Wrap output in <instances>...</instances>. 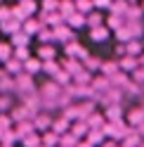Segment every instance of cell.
Wrapping results in <instances>:
<instances>
[{"mask_svg": "<svg viewBox=\"0 0 144 147\" xmlns=\"http://www.w3.org/2000/svg\"><path fill=\"white\" fill-rule=\"evenodd\" d=\"M10 14V10H0V19H3V17H7Z\"/></svg>", "mask_w": 144, "mask_h": 147, "instance_id": "9", "label": "cell"}, {"mask_svg": "<svg viewBox=\"0 0 144 147\" xmlns=\"http://www.w3.org/2000/svg\"><path fill=\"white\" fill-rule=\"evenodd\" d=\"M87 24L95 26V29H97V26H102V14H90L87 17Z\"/></svg>", "mask_w": 144, "mask_h": 147, "instance_id": "3", "label": "cell"}, {"mask_svg": "<svg viewBox=\"0 0 144 147\" xmlns=\"http://www.w3.org/2000/svg\"><path fill=\"white\" fill-rule=\"evenodd\" d=\"M3 55H5V57L10 55V48H7V45H0V57H3Z\"/></svg>", "mask_w": 144, "mask_h": 147, "instance_id": "8", "label": "cell"}, {"mask_svg": "<svg viewBox=\"0 0 144 147\" xmlns=\"http://www.w3.org/2000/svg\"><path fill=\"white\" fill-rule=\"evenodd\" d=\"M71 24H73V26H83L85 24V17L83 14H71Z\"/></svg>", "mask_w": 144, "mask_h": 147, "instance_id": "5", "label": "cell"}, {"mask_svg": "<svg viewBox=\"0 0 144 147\" xmlns=\"http://www.w3.org/2000/svg\"><path fill=\"white\" fill-rule=\"evenodd\" d=\"M14 43H17V45H21V43H26V36H21V33H19V36H14Z\"/></svg>", "mask_w": 144, "mask_h": 147, "instance_id": "7", "label": "cell"}, {"mask_svg": "<svg viewBox=\"0 0 144 147\" xmlns=\"http://www.w3.org/2000/svg\"><path fill=\"white\" fill-rule=\"evenodd\" d=\"M92 38H95V40H99V38H106V29H102V26L92 29Z\"/></svg>", "mask_w": 144, "mask_h": 147, "instance_id": "4", "label": "cell"}, {"mask_svg": "<svg viewBox=\"0 0 144 147\" xmlns=\"http://www.w3.org/2000/svg\"><path fill=\"white\" fill-rule=\"evenodd\" d=\"M95 7V0H76V10L80 12H90Z\"/></svg>", "mask_w": 144, "mask_h": 147, "instance_id": "1", "label": "cell"}, {"mask_svg": "<svg viewBox=\"0 0 144 147\" xmlns=\"http://www.w3.org/2000/svg\"><path fill=\"white\" fill-rule=\"evenodd\" d=\"M73 10H76L73 0H64V5H59V12H64V14H71Z\"/></svg>", "mask_w": 144, "mask_h": 147, "instance_id": "2", "label": "cell"}, {"mask_svg": "<svg viewBox=\"0 0 144 147\" xmlns=\"http://www.w3.org/2000/svg\"><path fill=\"white\" fill-rule=\"evenodd\" d=\"M57 7V0H45V10H55Z\"/></svg>", "mask_w": 144, "mask_h": 147, "instance_id": "6", "label": "cell"}]
</instances>
